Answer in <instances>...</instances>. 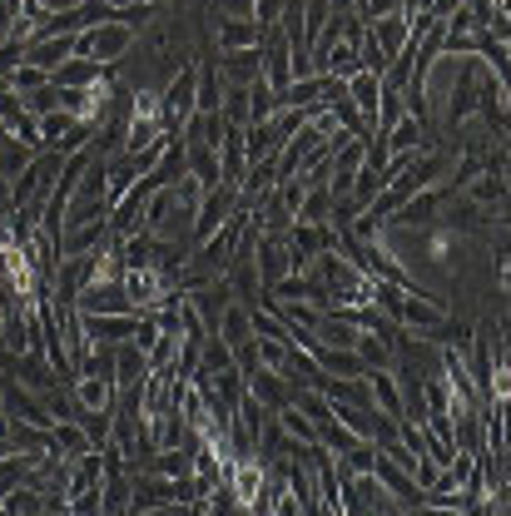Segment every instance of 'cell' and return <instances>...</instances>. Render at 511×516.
Masks as SVG:
<instances>
[{"instance_id": "obj_1", "label": "cell", "mask_w": 511, "mask_h": 516, "mask_svg": "<svg viewBox=\"0 0 511 516\" xmlns=\"http://www.w3.org/2000/svg\"><path fill=\"white\" fill-rule=\"evenodd\" d=\"M134 35L139 30H129V25H120L115 15L110 20H100V25H90L85 35H75V55L80 60H95V65H125V55L134 50Z\"/></svg>"}, {"instance_id": "obj_2", "label": "cell", "mask_w": 511, "mask_h": 516, "mask_svg": "<svg viewBox=\"0 0 511 516\" xmlns=\"http://www.w3.org/2000/svg\"><path fill=\"white\" fill-rule=\"evenodd\" d=\"M194 100H199V75H194V60L159 90V105H164V125L169 134H179V129L194 120Z\"/></svg>"}, {"instance_id": "obj_3", "label": "cell", "mask_w": 511, "mask_h": 516, "mask_svg": "<svg viewBox=\"0 0 511 516\" xmlns=\"http://www.w3.org/2000/svg\"><path fill=\"white\" fill-rule=\"evenodd\" d=\"M234 209H239V189H234V184H214V189H204L199 214H194V224H189V244H204L209 234H219L224 219H229Z\"/></svg>"}, {"instance_id": "obj_4", "label": "cell", "mask_w": 511, "mask_h": 516, "mask_svg": "<svg viewBox=\"0 0 511 516\" xmlns=\"http://www.w3.org/2000/svg\"><path fill=\"white\" fill-rule=\"evenodd\" d=\"M184 303L199 313V323H204V328H209V338H214V328H219L224 308L234 303V288H229V278H214V283H204V288H189V293H184Z\"/></svg>"}, {"instance_id": "obj_5", "label": "cell", "mask_w": 511, "mask_h": 516, "mask_svg": "<svg viewBox=\"0 0 511 516\" xmlns=\"http://www.w3.org/2000/svg\"><path fill=\"white\" fill-rule=\"evenodd\" d=\"M219 75H224V85L249 90L254 80H263V50L258 45H249V50H219Z\"/></svg>"}, {"instance_id": "obj_6", "label": "cell", "mask_w": 511, "mask_h": 516, "mask_svg": "<svg viewBox=\"0 0 511 516\" xmlns=\"http://www.w3.org/2000/svg\"><path fill=\"white\" fill-rule=\"evenodd\" d=\"M70 55H75V35H35V40H25V65H40L45 75H55Z\"/></svg>"}, {"instance_id": "obj_7", "label": "cell", "mask_w": 511, "mask_h": 516, "mask_svg": "<svg viewBox=\"0 0 511 516\" xmlns=\"http://www.w3.org/2000/svg\"><path fill=\"white\" fill-rule=\"evenodd\" d=\"M244 392L254 397L258 407H268V412H278V407H288V402H293V387L283 383V373H268V368L244 373Z\"/></svg>"}, {"instance_id": "obj_8", "label": "cell", "mask_w": 511, "mask_h": 516, "mask_svg": "<svg viewBox=\"0 0 511 516\" xmlns=\"http://www.w3.org/2000/svg\"><path fill=\"white\" fill-rule=\"evenodd\" d=\"M407 10H392V15H383V20H368V35H373V45L383 50V60L392 65L402 50H407Z\"/></svg>"}, {"instance_id": "obj_9", "label": "cell", "mask_w": 511, "mask_h": 516, "mask_svg": "<svg viewBox=\"0 0 511 516\" xmlns=\"http://www.w3.org/2000/svg\"><path fill=\"white\" fill-rule=\"evenodd\" d=\"M139 318H144V313H110V318H80V323H85V338H90V343L115 348V343H129V338H134Z\"/></svg>"}, {"instance_id": "obj_10", "label": "cell", "mask_w": 511, "mask_h": 516, "mask_svg": "<svg viewBox=\"0 0 511 516\" xmlns=\"http://www.w3.org/2000/svg\"><path fill=\"white\" fill-rule=\"evenodd\" d=\"M288 258H293V254H288V244H283V239H268V234H258V244H254L258 283H263V288H273L283 273H293V268H288Z\"/></svg>"}, {"instance_id": "obj_11", "label": "cell", "mask_w": 511, "mask_h": 516, "mask_svg": "<svg viewBox=\"0 0 511 516\" xmlns=\"http://www.w3.org/2000/svg\"><path fill=\"white\" fill-rule=\"evenodd\" d=\"M115 65H95V60H80V55H70L55 75H50V85L55 90H90V85H100L105 75H110Z\"/></svg>"}, {"instance_id": "obj_12", "label": "cell", "mask_w": 511, "mask_h": 516, "mask_svg": "<svg viewBox=\"0 0 511 516\" xmlns=\"http://www.w3.org/2000/svg\"><path fill=\"white\" fill-rule=\"evenodd\" d=\"M348 85V100H353V110L363 115V125L373 129V115H378V95H383V80L378 75H368V70H358L353 80H343Z\"/></svg>"}, {"instance_id": "obj_13", "label": "cell", "mask_w": 511, "mask_h": 516, "mask_svg": "<svg viewBox=\"0 0 511 516\" xmlns=\"http://www.w3.org/2000/svg\"><path fill=\"white\" fill-rule=\"evenodd\" d=\"M263 45V30L254 20H214V50H249Z\"/></svg>"}, {"instance_id": "obj_14", "label": "cell", "mask_w": 511, "mask_h": 516, "mask_svg": "<svg viewBox=\"0 0 511 516\" xmlns=\"http://www.w3.org/2000/svg\"><path fill=\"white\" fill-rule=\"evenodd\" d=\"M70 397H75V407H85V412H110V407H115V383H110V378H75V383H70Z\"/></svg>"}, {"instance_id": "obj_15", "label": "cell", "mask_w": 511, "mask_h": 516, "mask_svg": "<svg viewBox=\"0 0 511 516\" xmlns=\"http://www.w3.org/2000/svg\"><path fill=\"white\" fill-rule=\"evenodd\" d=\"M5 447H10L15 457H30V462H40V457L50 452V432H40V427H25V422H10V427H5Z\"/></svg>"}, {"instance_id": "obj_16", "label": "cell", "mask_w": 511, "mask_h": 516, "mask_svg": "<svg viewBox=\"0 0 511 516\" xmlns=\"http://www.w3.org/2000/svg\"><path fill=\"white\" fill-rule=\"evenodd\" d=\"M328 90V75H303V80H288V90L278 95L283 110H313Z\"/></svg>"}, {"instance_id": "obj_17", "label": "cell", "mask_w": 511, "mask_h": 516, "mask_svg": "<svg viewBox=\"0 0 511 516\" xmlns=\"http://www.w3.org/2000/svg\"><path fill=\"white\" fill-rule=\"evenodd\" d=\"M462 194L477 209H497V204H507V174H477V179L462 184Z\"/></svg>"}, {"instance_id": "obj_18", "label": "cell", "mask_w": 511, "mask_h": 516, "mask_svg": "<svg viewBox=\"0 0 511 516\" xmlns=\"http://www.w3.org/2000/svg\"><path fill=\"white\" fill-rule=\"evenodd\" d=\"M214 338H219L229 353H234L239 343H249V338H254V328H249V308H244V303H229L224 318H219V328H214Z\"/></svg>"}, {"instance_id": "obj_19", "label": "cell", "mask_w": 511, "mask_h": 516, "mask_svg": "<svg viewBox=\"0 0 511 516\" xmlns=\"http://www.w3.org/2000/svg\"><path fill=\"white\" fill-rule=\"evenodd\" d=\"M363 378H368V392H373V407L392 422H402V392L392 383V373H363Z\"/></svg>"}, {"instance_id": "obj_20", "label": "cell", "mask_w": 511, "mask_h": 516, "mask_svg": "<svg viewBox=\"0 0 511 516\" xmlns=\"http://www.w3.org/2000/svg\"><path fill=\"white\" fill-rule=\"evenodd\" d=\"M333 219V194L328 189H303L298 209H293V224H328Z\"/></svg>"}, {"instance_id": "obj_21", "label": "cell", "mask_w": 511, "mask_h": 516, "mask_svg": "<svg viewBox=\"0 0 511 516\" xmlns=\"http://www.w3.org/2000/svg\"><path fill=\"white\" fill-rule=\"evenodd\" d=\"M95 442L85 437V427L80 422H55L50 427V452H60V457H80V452H90Z\"/></svg>"}, {"instance_id": "obj_22", "label": "cell", "mask_w": 511, "mask_h": 516, "mask_svg": "<svg viewBox=\"0 0 511 516\" xmlns=\"http://www.w3.org/2000/svg\"><path fill=\"white\" fill-rule=\"evenodd\" d=\"M139 378H149L144 353L134 343H115V387H129V383H139Z\"/></svg>"}, {"instance_id": "obj_23", "label": "cell", "mask_w": 511, "mask_h": 516, "mask_svg": "<svg viewBox=\"0 0 511 516\" xmlns=\"http://www.w3.org/2000/svg\"><path fill=\"white\" fill-rule=\"evenodd\" d=\"M397 120H407V100H402V90L383 85V95H378V115H373V139H383Z\"/></svg>"}, {"instance_id": "obj_24", "label": "cell", "mask_w": 511, "mask_h": 516, "mask_svg": "<svg viewBox=\"0 0 511 516\" xmlns=\"http://www.w3.org/2000/svg\"><path fill=\"white\" fill-rule=\"evenodd\" d=\"M273 417H278V427H283V432H288L298 447H313V442H318V427H313V422H308V417H303L293 402H288V407H278Z\"/></svg>"}, {"instance_id": "obj_25", "label": "cell", "mask_w": 511, "mask_h": 516, "mask_svg": "<svg viewBox=\"0 0 511 516\" xmlns=\"http://www.w3.org/2000/svg\"><path fill=\"white\" fill-rule=\"evenodd\" d=\"M353 353L363 358L368 373H387V368H392V348H387L378 333H358V348H353Z\"/></svg>"}, {"instance_id": "obj_26", "label": "cell", "mask_w": 511, "mask_h": 516, "mask_svg": "<svg viewBox=\"0 0 511 516\" xmlns=\"http://www.w3.org/2000/svg\"><path fill=\"white\" fill-rule=\"evenodd\" d=\"M75 129V120L65 115V110H50V115H40L35 120V134H40V149H60V139Z\"/></svg>"}, {"instance_id": "obj_27", "label": "cell", "mask_w": 511, "mask_h": 516, "mask_svg": "<svg viewBox=\"0 0 511 516\" xmlns=\"http://www.w3.org/2000/svg\"><path fill=\"white\" fill-rule=\"evenodd\" d=\"M30 159H35L30 144H20V139H5V144H0V174H5V179H15Z\"/></svg>"}, {"instance_id": "obj_28", "label": "cell", "mask_w": 511, "mask_h": 516, "mask_svg": "<svg viewBox=\"0 0 511 516\" xmlns=\"http://www.w3.org/2000/svg\"><path fill=\"white\" fill-rule=\"evenodd\" d=\"M30 467H35L30 457H15V452H10V457H0V497H5V492H15V487H25Z\"/></svg>"}, {"instance_id": "obj_29", "label": "cell", "mask_w": 511, "mask_h": 516, "mask_svg": "<svg viewBox=\"0 0 511 516\" xmlns=\"http://www.w3.org/2000/svg\"><path fill=\"white\" fill-rule=\"evenodd\" d=\"M20 105H25V115H30V120H40V115L60 110V90H55V85H40V90L20 95Z\"/></svg>"}, {"instance_id": "obj_30", "label": "cell", "mask_w": 511, "mask_h": 516, "mask_svg": "<svg viewBox=\"0 0 511 516\" xmlns=\"http://www.w3.org/2000/svg\"><path fill=\"white\" fill-rule=\"evenodd\" d=\"M219 115H224L229 125H249V90L229 85V90H224V100H219Z\"/></svg>"}, {"instance_id": "obj_31", "label": "cell", "mask_w": 511, "mask_h": 516, "mask_svg": "<svg viewBox=\"0 0 511 516\" xmlns=\"http://www.w3.org/2000/svg\"><path fill=\"white\" fill-rule=\"evenodd\" d=\"M258 348V368H268V373H283V363H288V343H278V338H254Z\"/></svg>"}, {"instance_id": "obj_32", "label": "cell", "mask_w": 511, "mask_h": 516, "mask_svg": "<svg viewBox=\"0 0 511 516\" xmlns=\"http://www.w3.org/2000/svg\"><path fill=\"white\" fill-rule=\"evenodd\" d=\"M40 85H50V75H45L40 65H25V60H20V65L10 70V90H15V95H30V90H40Z\"/></svg>"}, {"instance_id": "obj_33", "label": "cell", "mask_w": 511, "mask_h": 516, "mask_svg": "<svg viewBox=\"0 0 511 516\" xmlns=\"http://www.w3.org/2000/svg\"><path fill=\"white\" fill-rule=\"evenodd\" d=\"M224 368H234V353H229L219 338H209L204 353H199V368H194V373H224Z\"/></svg>"}, {"instance_id": "obj_34", "label": "cell", "mask_w": 511, "mask_h": 516, "mask_svg": "<svg viewBox=\"0 0 511 516\" xmlns=\"http://www.w3.org/2000/svg\"><path fill=\"white\" fill-rule=\"evenodd\" d=\"M25 120H30V115H25L20 95H15V90H5V95H0V125L10 129V134H15V129L25 125Z\"/></svg>"}, {"instance_id": "obj_35", "label": "cell", "mask_w": 511, "mask_h": 516, "mask_svg": "<svg viewBox=\"0 0 511 516\" xmlns=\"http://www.w3.org/2000/svg\"><path fill=\"white\" fill-rule=\"evenodd\" d=\"M20 60H25V40H5L0 45V75H10Z\"/></svg>"}, {"instance_id": "obj_36", "label": "cell", "mask_w": 511, "mask_h": 516, "mask_svg": "<svg viewBox=\"0 0 511 516\" xmlns=\"http://www.w3.org/2000/svg\"><path fill=\"white\" fill-rule=\"evenodd\" d=\"M75 5H85V0H55V10H75Z\"/></svg>"}, {"instance_id": "obj_37", "label": "cell", "mask_w": 511, "mask_h": 516, "mask_svg": "<svg viewBox=\"0 0 511 516\" xmlns=\"http://www.w3.org/2000/svg\"><path fill=\"white\" fill-rule=\"evenodd\" d=\"M5 90H10V75H0V95H5Z\"/></svg>"}, {"instance_id": "obj_38", "label": "cell", "mask_w": 511, "mask_h": 516, "mask_svg": "<svg viewBox=\"0 0 511 516\" xmlns=\"http://www.w3.org/2000/svg\"><path fill=\"white\" fill-rule=\"evenodd\" d=\"M5 40H10V30H5V25H0V45H5Z\"/></svg>"}]
</instances>
